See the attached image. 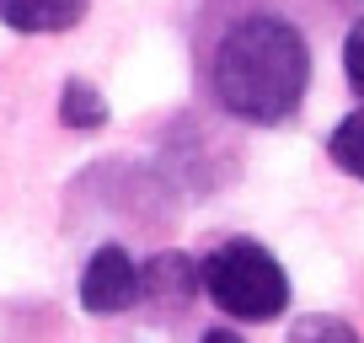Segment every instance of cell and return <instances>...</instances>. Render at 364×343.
Masks as SVG:
<instances>
[{
    "mask_svg": "<svg viewBox=\"0 0 364 343\" xmlns=\"http://www.w3.org/2000/svg\"><path fill=\"white\" fill-rule=\"evenodd\" d=\"M311 86V48L284 16H241L209 59V92L241 124H284Z\"/></svg>",
    "mask_w": 364,
    "mask_h": 343,
    "instance_id": "cell-1",
    "label": "cell"
},
{
    "mask_svg": "<svg viewBox=\"0 0 364 343\" xmlns=\"http://www.w3.org/2000/svg\"><path fill=\"white\" fill-rule=\"evenodd\" d=\"M198 279H204V295L236 322H273L289 306V274L262 241L247 236L220 241L198 263Z\"/></svg>",
    "mask_w": 364,
    "mask_h": 343,
    "instance_id": "cell-2",
    "label": "cell"
},
{
    "mask_svg": "<svg viewBox=\"0 0 364 343\" xmlns=\"http://www.w3.org/2000/svg\"><path fill=\"white\" fill-rule=\"evenodd\" d=\"M134 300H139V263L118 241L97 247L86 274H80V306H86L91 317H118V311H129Z\"/></svg>",
    "mask_w": 364,
    "mask_h": 343,
    "instance_id": "cell-3",
    "label": "cell"
},
{
    "mask_svg": "<svg viewBox=\"0 0 364 343\" xmlns=\"http://www.w3.org/2000/svg\"><path fill=\"white\" fill-rule=\"evenodd\" d=\"M198 290H204V279H198V263L188 252H156L139 263V295L156 300V306H182Z\"/></svg>",
    "mask_w": 364,
    "mask_h": 343,
    "instance_id": "cell-4",
    "label": "cell"
},
{
    "mask_svg": "<svg viewBox=\"0 0 364 343\" xmlns=\"http://www.w3.org/2000/svg\"><path fill=\"white\" fill-rule=\"evenodd\" d=\"M0 22L11 33H70L86 22V0H0Z\"/></svg>",
    "mask_w": 364,
    "mask_h": 343,
    "instance_id": "cell-5",
    "label": "cell"
},
{
    "mask_svg": "<svg viewBox=\"0 0 364 343\" xmlns=\"http://www.w3.org/2000/svg\"><path fill=\"white\" fill-rule=\"evenodd\" d=\"M59 124L75 129V134H91V129L107 124V97L91 86V80H65L59 92Z\"/></svg>",
    "mask_w": 364,
    "mask_h": 343,
    "instance_id": "cell-6",
    "label": "cell"
},
{
    "mask_svg": "<svg viewBox=\"0 0 364 343\" xmlns=\"http://www.w3.org/2000/svg\"><path fill=\"white\" fill-rule=\"evenodd\" d=\"M327 150H332V161H338L348 177H359V183H364V107H359V113H348L338 129H332Z\"/></svg>",
    "mask_w": 364,
    "mask_h": 343,
    "instance_id": "cell-7",
    "label": "cell"
},
{
    "mask_svg": "<svg viewBox=\"0 0 364 343\" xmlns=\"http://www.w3.org/2000/svg\"><path fill=\"white\" fill-rule=\"evenodd\" d=\"M289 343H359V332L343 317H300L289 327Z\"/></svg>",
    "mask_w": 364,
    "mask_h": 343,
    "instance_id": "cell-8",
    "label": "cell"
},
{
    "mask_svg": "<svg viewBox=\"0 0 364 343\" xmlns=\"http://www.w3.org/2000/svg\"><path fill=\"white\" fill-rule=\"evenodd\" d=\"M343 75H348V86L364 97V16L348 27V38H343Z\"/></svg>",
    "mask_w": 364,
    "mask_h": 343,
    "instance_id": "cell-9",
    "label": "cell"
},
{
    "mask_svg": "<svg viewBox=\"0 0 364 343\" xmlns=\"http://www.w3.org/2000/svg\"><path fill=\"white\" fill-rule=\"evenodd\" d=\"M198 343H241V338H236V332H225V327H209Z\"/></svg>",
    "mask_w": 364,
    "mask_h": 343,
    "instance_id": "cell-10",
    "label": "cell"
}]
</instances>
